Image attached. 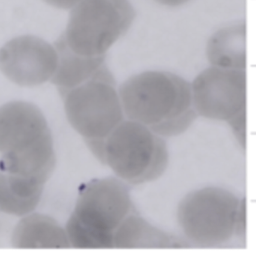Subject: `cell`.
<instances>
[{
	"label": "cell",
	"instance_id": "cell-1",
	"mask_svg": "<svg viewBox=\"0 0 256 256\" xmlns=\"http://www.w3.org/2000/svg\"><path fill=\"white\" fill-rule=\"evenodd\" d=\"M125 118L162 137L185 132L197 118L191 84L174 73L143 72L128 78L118 89Z\"/></svg>",
	"mask_w": 256,
	"mask_h": 256
},
{
	"label": "cell",
	"instance_id": "cell-2",
	"mask_svg": "<svg viewBox=\"0 0 256 256\" xmlns=\"http://www.w3.org/2000/svg\"><path fill=\"white\" fill-rule=\"evenodd\" d=\"M134 210L124 181L114 176L90 181L79 193L66 226L70 246L114 248L115 233Z\"/></svg>",
	"mask_w": 256,
	"mask_h": 256
},
{
	"label": "cell",
	"instance_id": "cell-3",
	"mask_svg": "<svg viewBox=\"0 0 256 256\" xmlns=\"http://www.w3.org/2000/svg\"><path fill=\"white\" fill-rule=\"evenodd\" d=\"M67 120L104 164V146L125 120L114 78L106 64L90 78L61 92Z\"/></svg>",
	"mask_w": 256,
	"mask_h": 256
},
{
	"label": "cell",
	"instance_id": "cell-4",
	"mask_svg": "<svg viewBox=\"0 0 256 256\" xmlns=\"http://www.w3.org/2000/svg\"><path fill=\"white\" fill-rule=\"evenodd\" d=\"M104 164L126 184L152 182L167 168V144L148 127L124 120L104 142Z\"/></svg>",
	"mask_w": 256,
	"mask_h": 256
},
{
	"label": "cell",
	"instance_id": "cell-5",
	"mask_svg": "<svg viewBox=\"0 0 256 256\" xmlns=\"http://www.w3.org/2000/svg\"><path fill=\"white\" fill-rule=\"evenodd\" d=\"M136 18L130 0H80L62 34L70 50L84 56L106 53L128 32Z\"/></svg>",
	"mask_w": 256,
	"mask_h": 256
},
{
	"label": "cell",
	"instance_id": "cell-6",
	"mask_svg": "<svg viewBox=\"0 0 256 256\" xmlns=\"http://www.w3.org/2000/svg\"><path fill=\"white\" fill-rule=\"evenodd\" d=\"M242 200L226 188L205 187L187 194L180 204L178 220L186 238L198 246L210 248L236 233Z\"/></svg>",
	"mask_w": 256,
	"mask_h": 256
},
{
	"label": "cell",
	"instance_id": "cell-7",
	"mask_svg": "<svg viewBox=\"0 0 256 256\" xmlns=\"http://www.w3.org/2000/svg\"><path fill=\"white\" fill-rule=\"evenodd\" d=\"M246 72L211 66L191 84L193 106L198 116L230 122L246 112Z\"/></svg>",
	"mask_w": 256,
	"mask_h": 256
},
{
	"label": "cell",
	"instance_id": "cell-8",
	"mask_svg": "<svg viewBox=\"0 0 256 256\" xmlns=\"http://www.w3.org/2000/svg\"><path fill=\"white\" fill-rule=\"evenodd\" d=\"M58 64L55 47L34 36L13 38L0 49V71L19 86H40L52 80Z\"/></svg>",
	"mask_w": 256,
	"mask_h": 256
},
{
	"label": "cell",
	"instance_id": "cell-9",
	"mask_svg": "<svg viewBox=\"0 0 256 256\" xmlns=\"http://www.w3.org/2000/svg\"><path fill=\"white\" fill-rule=\"evenodd\" d=\"M52 140L47 120L35 104L14 101L0 107V157L19 155Z\"/></svg>",
	"mask_w": 256,
	"mask_h": 256
},
{
	"label": "cell",
	"instance_id": "cell-10",
	"mask_svg": "<svg viewBox=\"0 0 256 256\" xmlns=\"http://www.w3.org/2000/svg\"><path fill=\"white\" fill-rule=\"evenodd\" d=\"M16 248H70L66 230L54 218L31 212L22 217L12 235Z\"/></svg>",
	"mask_w": 256,
	"mask_h": 256
},
{
	"label": "cell",
	"instance_id": "cell-11",
	"mask_svg": "<svg viewBox=\"0 0 256 256\" xmlns=\"http://www.w3.org/2000/svg\"><path fill=\"white\" fill-rule=\"evenodd\" d=\"M206 56L211 66L246 71V24L244 22L233 24L214 32L208 40Z\"/></svg>",
	"mask_w": 256,
	"mask_h": 256
},
{
	"label": "cell",
	"instance_id": "cell-12",
	"mask_svg": "<svg viewBox=\"0 0 256 256\" xmlns=\"http://www.w3.org/2000/svg\"><path fill=\"white\" fill-rule=\"evenodd\" d=\"M58 54L56 72L52 78V84L64 92L92 78L106 64V56H82L68 48L62 36L55 42Z\"/></svg>",
	"mask_w": 256,
	"mask_h": 256
},
{
	"label": "cell",
	"instance_id": "cell-13",
	"mask_svg": "<svg viewBox=\"0 0 256 256\" xmlns=\"http://www.w3.org/2000/svg\"><path fill=\"white\" fill-rule=\"evenodd\" d=\"M116 248H178L185 244L162 232L133 211L115 233Z\"/></svg>",
	"mask_w": 256,
	"mask_h": 256
},
{
	"label": "cell",
	"instance_id": "cell-14",
	"mask_svg": "<svg viewBox=\"0 0 256 256\" xmlns=\"http://www.w3.org/2000/svg\"><path fill=\"white\" fill-rule=\"evenodd\" d=\"M44 187L0 172V211L20 218L34 212L41 200Z\"/></svg>",
	"mask_w": 256,
	"mask_h": 256
},
{
	"label": "cell",
	"instance_id": "cell-15",
	"mask_svg": "<svg viewBox=\"0 0 256 256\" xmlns=\"http://www.w3.org/2000/svg\"><path fill=\"white\" fill-rule=\"evenodd\" d=\"M234 134L242 148L246 146V112L228 122Z\"/></svg>",
	"mask_w": 256,
	"mask_h": 256
},
{
	"label": "cell",
	"instance_id": "cell-16",
	"mask_svg": "<svg viewBox=\"0 0 256 256\" xmlns=\"http://www.w3.org/2000/svg\"><path fill=\"white\" fill-rule=\"evenodd\" d=\"M46 4L60 10H70L76 6L80 0H44Z\"/></svg>",
	"mask_w": 256,
	"mask_h": 256
},
{
	"label": "cell",
	"instance_id": "cell-17",
	"mask_svg": "<svg viewBox=\"0 0 256 256\" xmlns=\"http://www.w3.org/2000/svg\"><path fill=\"white\" fill-rule=\"evenodd\" d=\"M156 2L168 7H178L188 2L190 0H155Z\"/></svg>",
	"mask_w": 256,
	"mask_h": 256
}]
</instances>
